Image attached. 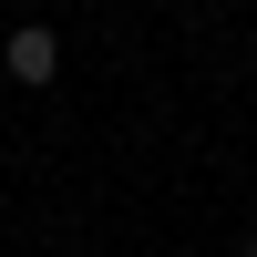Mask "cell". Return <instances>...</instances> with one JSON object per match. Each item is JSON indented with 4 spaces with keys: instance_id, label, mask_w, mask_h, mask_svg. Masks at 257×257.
<instances>
[{
    "instance_id": "cell-1",
    "label": "cell",
    "mask_w": 257,
    "mask_h": 257,
    "mask_svg": "<svg viewBox=\"0 0 257 257\" xmlns=\"http://www.w3.org/2000/svg\"><path fill=\"white\" fill-rule=\"evenodd\" d=\"M0 72H11V82H52V72H62V41L41 31V21H21V31L0 41Z\"/></svg>"
}]
</instances>
